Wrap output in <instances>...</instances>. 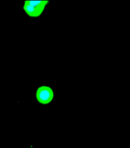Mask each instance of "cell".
<instances>
[{
  "instance_id": "cell-1",
  "label": "cell",
  "mask_w": 130,
  "mask_h": 148,
  "mask_svg": "<svg viewBox=\"0 0 130 148\" xmlns=\"http://www.w3.org/2000/svg\"><path fill=\"white\" fill-rule=\"evenodd\" d=\"M49 2L48 1H26L23 4V10L29 17H39L43 14Z\"/></svg>"
},
{
  "instance_id": "cell-2",
  "label": "cell",
  "mask_w": 130,
  "mask_h": 148,
  "mask_svg": "<svg viewBox=\"0 0 130 148\" xmlns=\"http://www.w3.org/2000/svg\"><path fill=\"white\" fill-rule=\"evenodd\" d=\"M36 99L42 104H47L52 101L53 99L54 91L52 88L47 86L39 87L36 92Z\"/></svg>"
}]
</instances>
